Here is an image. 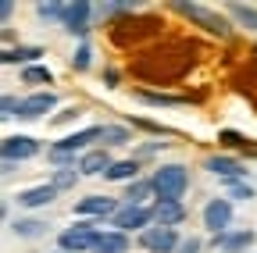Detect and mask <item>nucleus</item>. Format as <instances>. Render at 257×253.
<instances>
[{"mask_svg":"<svg viewBox=\"0 0 257 253\" xmlns=\"http://www.w3.org/2000/svg\"><path fill=\"white\" fill-rule=\"evenodd\" d=\"M104 146H121V143H128L133 139V132L128 129H121V125H104Z\"/></svg>","mask_w":257,"mask_h":253,"instance_id":"nucleus-24","label":"nucleus"},{"mask_svg":"<svg viewBox=\"0 0 257 253\" xmlns=\"http://www.w3.org/2000/svg\"><path fill=\"white\" fill-rule=\"evenodd\" d=\"M93 253H128V235L125 232H100L93 242Z\"/></svg>","mask_w":257,"mask_h":253,"instance_id":"nucleus-18","label":"nucleus"},{"mask_svg":"<svg viewBox=\"0 0 257 253\" xmlns=\"http://www.w3.org/2000/svg\"><path fill=\"white\" fill-rule=\"evenodd\" d=\"M204 168L211 171V175H218V178H229V182H239L243 175H246V168L236 161V157H207V161H204Z\"/></svg>","mask_w":257,"mask_h":253,"instance_id":"nucleus-11","label":"nucleus"},{"mask_svg":"<svg viewBox=\"0 0 257 253\" xmlns=\"http://www.w3.org/2000/svg\"><path fill=\"white\" fill-rule=\"evenodd\" d=\"M250 246H253V232H250V228L214 235V249H221V253H246Z\"/></svg>","mask_w":257,"mask_h":253,"instance_id":"nucleus-12","label":"nucleus"},{"mask_svg":"<svg viewBox=\"0 0 257 253\" xmlns=\"http://www.w3.org/2000/svg\"><path fill=\"white\" fill-rule=\"evenodd\" d=\"M229 15L239 25H246L250 33H257V8H250V4H229Z\"/></svg>","mask_w":257,"mask_h":253,"instance_id":"nucleus-23","label":"nucleus"},{"mask_svg":"<svg viewBox=\"0 0 257 253\" xmlns=\"http://www.w3.org/2000/svg\"><path fill=\"white\" fill-rule=\"evenodd\" d=\"M154 193H157V200H165V203H179L182 200V193L189 189V171L182 168V164H165V168H157L154 171Z\"/></svg>","mask_w":257,"mask_h":253,"instance_id":"nucleus-1","label":"nucleus"},{"mask_svg":"<svg viewBox=\"0 0 257 253\" xmlns=\"http://www.w3.org/2000/svg\"><path fill=\"white\" fill-rule=\"evenodd\" d=\"M154 221H157L161 228H175V225H182V221H186V207H182V203L157 200V203H154Z\"/></svg>","mask_w":257,"mask_h":253,"instance_id":"nucleus-16","label":"nucleus"},{"mask_svg":"<svg viewBox=\"0 0 257 253\" xmlns=\"http://www.w3.org/2000/svg\"><path fill=\"white\" fill-rule=\"evenodd\" d=\"M157 18H143V22H118L114 25V43L118 47H128V43H140V36H154L157 33Z\"/></svg>","mask_w":257,"mask_h":253,"instance_id":"nucleus-6","label":"nucleus"},{"mask_svg":"<svg viewBox=\"0 0 257 253\" xmlns=\"http://www.w3.org/2000/svg\"><path fill=\"white\" fill-rule=\"evenodd\" d=\"M75 214L79 217H107V214H118V207H114V200L111 196H86V200H79L75 203Z\"/></svg>","mask_w":257,"mask_h":253,"instance_id":"nucleus-15","label":"nucleus"},{"mask_svg":"<svg viewBox=\"0 0 257 253\" xmlns=\"http://www.w3.org/2000/svg\"><path fill=\"white\" fill-rule=\"evenodd\" d=\"M150 217H154V210H147V207H121L114 214V232H136V228L150 225Z\"/></svg>","mask_w":257,"mask_h":253,"instance_id":"nucleus-10","label":"nucleus"},{"mask_svg":"<svg viewBox=\"0 0 257 253\" xmlns=\"http://www.w3.org/2000/svg\"><path fill=\"white\" fill-rule=\"evenodd\" d=\"M89 54H93L89 47H79V50H75V57H72V68H75V72H86V68H89Z\"/></svg>","mask_w":257,"mask_h":253,"instance_id":"nucleus-29","label":"nucleus"},{"mask_svg":"<svg viewBox=\"0 0 257 253\" xmlns=\"http://www.w3.org/2000/svg\"><path fill=\"white\" fill-rule=\"evenodd\" d=\"M136 175H140V161H136V157H128V161L111 164L104 178H111V182H136Z\"/></svg>","mask_w":257,"mask_h":253,"instance_id":"nucleus-19","label":"nucleus"},{"mask_svg":"<svg viewBox=\"0 0 257 253\" xmlns=\"http://www.w3.org/2000/svg\"><path fill=\"white\" fill-rule=\"evenodd\" d=\"M104 136V125H93V129H82V132H72V136H64L57 143H50L47 153H57V157H75V153H86V146L93 139H100Z\"/></svg>","mask_w":257,"mask_h":253,"instance_id":"nucleus-2","label":"nucleus"},{"mask_svg":"<svg viewBox=\"0 0 257 253\" xmlns=\"http://www.w3.org/2000/svg\"><path fill=\"white\" fill-rule=\"evenodd\" d=\"M79 114H82L79 107H72V111H61V114L54 118V125H64V121H72V118H79Z\"/></svg>","mask_w":257,"mask_h":253,"instance_id":"nucleus-35","label":"nucleus"},{"mask_svg":"<svg viewBox=\"0 0 257 253\" xmlns=\"http://www.w3.org/2000/svg\"><path fill=\"white\" fill-rule=\"evenodd\" d=\"M11 11H15V4H11V0H4V4H0V18L8 22V18H11Z\"/></svg>","mask_w":257,"mask_h":253,"instance_id":"nucleus-37","label":"nucleus"},{"mask_svg":"<svg viewBox=\"0 0 257 253\" xmlns=\"http://www.w3.org/2000/svg\"><path fill=\"white\" fill-rule=\"evenodd\" d=\"M140 246H143L147 253H175V249L182 246V239L175 235V228H161V225H154V228L140 232Z\"/></svg>","mask_w":257,"mask_h":253,"instance_id":"nucleus-5","label":"nucleus"},{"mask_svg":"<svg viewBox=\"0 0 257 253\" xmlns=\"http://www.w3.org/2000/svg\"><path fill=\"white\" fill-rule=\"evenodd\" d=\"M96 11H100V15H133L136 8L133 4H100Z\"/></svg>","mask_w":257,"mask_h":253,"instance_id":"nucleus-31","label":"nucleus"},{"mask_svg":"<svg viewBox=\"0 0 257 253\" xmlns=\"http://www.w3.org/2000/svg\"><path fill=\"white\" fill-rule=\"evenodd\" d=\"M40 153V143L32 136H8L4 139V164H15V161H29V157Z\"/></svg>","mask_w":257,"mask_h":253,"instance_id":"nucleus-9","label":"nucleus"},{"mask_svg":"<svg viewBox=\"0 0 257 253\" xmlns=\"http://www.w3.org/2000/svg\"><path fill=\"white\" fill-rule=\"evenodd\" d=\"M4 118H11V114H22V100H15V97H4Z\"/></svg>","mask_w":257,"mask_h":253,"instance_id":"nucleus-33","label":"nucleus"},{"mask_svg":"<svg viewBox=\"0 0 257 253\" xmlns=\"http://www.w3.org/2000/svg\"><path fill=\"white\" fill-rule=\"evenodd\" d=\"M229 196H232V200H250V196H253V189L243 185V182H229Z\"/></svg>","mask_w":257,"mask_h":253,"instance_id":"nucleus-30","label":"nucleus"},{"mask_svg":"<svg viewBox=\"0 0 257 253\" xmlns=\"http://www.w3.org/2000/svg\"><path fill=\"white\" fill-rule=\"evenodd\" d=\"M40 47H8L4 54H0V61L4 65H18V61H40Z\"/></svg>","mask_w":257,"mask_h":253,"instance_id":"nucleus-21","label":"nucleus"},{"mask_svg":"<svg viewBox=\"0 0 257 253\" xmlns=\"http://www.w3.org/2000/svg\"><path fill=\"white\" fill-rule=\"evenodd\" d=\"M96 235H100V232H93V225H89V221H82V225L64 228V232L57 235V242H61V249H68V253H93Z\"/></svg>","mask_w":257,"mask_h":253,"instance_id":"nucleus-3","label":"nucleus"},{"mask_svg":"<svg viewBox=\"0 0 257 253\" xmlns=\"http://www.w3.org/2000/svg\"><path fill=\"white\" fill-rule=\"evenodd\" d=\"M175 11H179V15H186L189 22L204 25L207 33H214V36H229V25H225V18H221V15H214V11H207L204 4H175Z\"/></svg>","mask_w":257,"mask_h":253,"instance_id":"nucleus-4","label":"nucleus"},{"mask_svg":"<svg viewBox=\"0 0 257 253\" xmlns=\"http://www.w3.org/2000/svg\"><path fill=\"white\" fill-rule=\"evenodd\" d=\"M136 97H140L147 107H179V104H186V97H168V93H147V89H140Z\"/></svg>","mask_w":257,"mask_h":253,"instance_id":"nucleus-22","label":"nucleus"},{"mask_svg":"<svg viewBox=\"0 0 257 253\" xmlns=\"http://www.w3.org/2000/svg\"><path fill=\"white\" fill-rule=\"evenodd\" d=\"M36 15H40V18H57V22H61L64 4H36Z\"/></svg>","mask_w":257,"mask_h":253,"instance_id":"nucleus-28","label":"nucleus"},{"mask_svg":"<svg viewBox=\"0 0 257 253\" xmlns=\"http://www.w3.org/2000/svg\"><path fill=\"white\" fill-rule=\"evenodd\" d=\"M22 82H29V86H43V82H54V75H50V68H43V65H32V68L22 72Z\"/></svg>","mask_w":257,"mask_h":253,"instance_id":"nucleus-27","label":"nucleus"},{"mask_svg":"<svg viewBox=\"0 0 257 253\" xmlns=\"http://www.w3.org/2000/svg\"><path fill=\"white\" fill-rule=\"evenodd\" d=\"M175 253H200V239H197V235H189V239H182V246H179Z\"/></svg>","mask_w":257,"mask_h":253,"instance_id":"nucleus-34","label":"nucleus"},{"mask_svg":"<svg viewBox=\"0 0 257 253\" xmlns=\"http://www.w3.org/2000/svg\"><path fill=\"white\" fill-rule=\"evenodd\" d=\"M157 150H165V139H157V143H147V146H140V157H147V153H157Z\"/></svg>","mask_w":257,"mask_h":253,"instance_id":"nucleus-36","label":"nucleus"},{"mask_svg":"<svg viewBox=\"0 0 257 253\" xmlns=\"http://www.w3.org/2000/svg\"><path fill=\"white\" fill-rule=\"evenodd\" d=\"M114 161H111V153L100 146V150H86L82 157H79V171L82 175H107V168H111Z\"/></svg>","mask_w":257,"mask_h":253,"instance_id":"nucleus-13","label":"nucleus"},{"mask_svg":"<svg viewBox=\"0 0 257 253\" xmlns=\"http://www.w3.org/2000/svg\"><path fill=\"white\" fill-rule=\"evenodd\" d=\"M229 225H232V203L225 200V196L211 200L204 207V228L214 232V235H221V232H229Z\"/></svg>","mask_w":257,"mask_h":253,"instance_id":"nucleus-7","label":"nucleus"},{"mask_svg":"<svg viewBox=\"0 0 257 253\" xmlns=\"http://www.w3.org/2000/svg\"><path fill=\"white\" fill-rule=\"evenodd\" d=\"M89 15H93V4H64L61 25L68 29L72 36H86L89 33Z\"/></svg>","mask_w":257,"mask_h":253,"instance_id":"nucleus-8","label":"nucleus"},{"mask_svg":"<svg viewBox=\"0 0 257 253\" xmlns=\"http://www.w3.org/2000/svg\"><path fill=\"white\" fill-rule=\"evenodd\" d=\"M57 196V189L47 182V185H32V189H25V193H18V207H47L50 200Z\"/></svg>","mask_w":257,"mask_h":253,"instance_id":"nucleus-17","label":"nucleus"},{"mask_svg":"<svg viewBox=\"0 0 257 253\" xmlns=\"http://www.w3.org/2000/svg\"><path fill=\"white\" fill-rule=\"evenodd\" d=\"M57 253H68V249H57Z\"/></svg>","mask_w":257,"mask_h":253,"instance_id":"nucleus-38","label":"nucleus"},{"mask_svg":"<svg viewBox=\"0 0 257 253\" xmlns=\"http://www.w3.org/2000/svg\"><path fill=\"white\" fill-rule=\"evenodd\" d=\"M54 104H57L54 93H50V89H40V93H32V97L22 100V114H18V118H40V114H47Z\"/></svg>","mask_w":257,"mask_h":253,"instance_id":"nucleus-14","label":"nucleus"},{"mask_svg":"<svg viewBox=\"0 0 257 253\" xmlns=\"http://www.w3.org/2000/svg\"><path fill=\"white\" fill-rule=\"evenodd\" d=\"M154 193V182L150 178H136V182H128L125 189V207H143V200Z\"/></svg>","mask_w":257,"mask_h":253,"instance_id":"nucleus-20","label":"nucleus"},{"mask_svg":"<svg viewBox=\"0 0 257 253\" xmlns=\"http://www.w3.org/2000/svg\"><path fill=\"white\" fill-rule=\"evenodd\" d=\"M79 175H82V171H75V168H61V171H54L50 185L57 189V193H61V189H72V185L79 182Z\"/></svg>","mask_w":257,"mask_h":253,"instance_id":"nucleus-25","label":"nucleus"},{"mask_svg":"<svg viewBox=\"0 0 257 253\" xmlns=\"http://www.w3.org/2000/svg\"><path fill=\"white\" fill-rule=\"evenodd\" d=\"M218 139H221L225 146H239V143H243V136H239V132H232V129H221V132H218Z\"/></svg>","mask_w":257,"mask_h":253,"instance_id":"nucleus-32","label":"nucleus"},{"mask_svg":"<svg viewBox=\"0 0 257 253\" xmlns=\"http://www.w3.org/2000/svg\"><path fill=\"white\" fill-rule=\"evenodd\" d=\"M18 235H25V239H32V235H43L47 232V225H43V221H36V217H25V221H15V225H11Z\"/></svg>","mask_w":257,"mask_h":253,"instance_id":"nucleus-26","label":"nucleus"}]
</instances>
